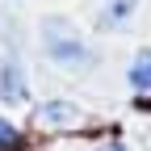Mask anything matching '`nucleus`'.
<instances>
[{"label": "nucleus", "instance_id": "f257e3e1", "mask_svg": "<svg viewBox=\"0 0 151 151\" xmlns=\"http://www.w3.org/2000/svg\"><path fill=\"white\" fill-rule=\"evenodd\" d=\"M42 50L59 67H84L88 63V46H84L80 29L71 21H63V17H46L42 21Z\"/></svg>", "mask_w": 151, "mask_h": 151}, {"label": "nucleus", "instance_id": "f03ea898", "mask_svg": "<svg viewBox=\"0 0 151 151\" xmlns=\"http://www.w3.org/2000/svg\"><path fill=\"white\" fill-rule=\"evenodd\" d=\"M38 126H80V105L71 101H46L38 109Z\"/></svg>", "mask_w": 151, "mask_h": 151}, {"label": "nucleus", "instance_id": "7ed1b4c3", "mask_svg": "<svg viewBox=\"0 0 151 151\" xmlns=\"http://www.w3.org/2000/svg\"><path fill=\"white\" fill-rule=\"evenodd\" d=\"M0 97L4 101H25V76H21V67L13 59L0 63Z\"/></svg>", "mask_w": 151, "mask_h": 151}, {"label": "nucleus", "instance_id": "20e7f679", "mask_svg": "<svg viewBox=\"0 0 151 151\" xmlns=\"http://www.w3.org/2000/svg\"><path fill=\"white\" fill-rule=\"evenodd\" d=\"M126 80H130V88H139V92H151V46H143V50L134 55V63H130Z\"/></svg>", "mask_w": 151, "mask_h": 151}, {"label": "nucleus", "instance_id": "39448f33", "mask_svg": "<svg viewBox=\"0 0 151 151\" xmlns=\"http://www.w3.org/2000/svg\"><path fill=\"white\" fill-rule=\"evenodd\" d=\"M139 0H105V25H126Z\"/></svg>", "mask_w": 151, "mask_h": 151}, {"label": "nucleus", "instance_id": "423d86ee", "mask_svg": "<svg viewBox=\"0 0 151 151\" xmlns=\"http://www.w3.org/2000/svg\"><path fill=\"white\" fill-rule=\"evenodd\" d=\"M17 143H21V130H17L9 118H0V151H4V147H17Z\"/></svg>", "mask_w": 151, "mask_h": 151}, {"label": "nucleus", "instance_id": "0eeeda50", "mask_svg": "<svg viewBox=\"0 0 151 151\" xmlns=\"http://www.w3.org/2000/svg\"><path fill=\"white\" fill-rule=\"evenodd\" d=\"M101 151H126V147H122V143H105Z\"/></svg>", "mask_w": 151, "mask_h": 151}]
</instances>
